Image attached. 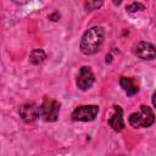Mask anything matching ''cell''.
Here are the masks:
<instances>
[{"label": "cell", "instance_id": "1", "mask_svg": "<svg viewBox=\"0 0 156 156\" xmlns=\"http://www.w3.org/2000/svg\"><path fill=\"white\" fill-rule=\"evenodd\" d=\"M104 41V29L99 26L89 28L80 39V51L84 55L95 54Z\"/></svg>", "mask_w": 156, "mask_h": 156}, {"label": "cell", "instance_id": "2", "mask_svg": "<svg viewBox=\"0 0 156 156\" xmlns=\"http://www.w3.org/2000/svg\"><path fill=\"white\" fill-rule=\"evenodd\" d=\"M129 124L134 128H146L150 127L155 121V115L152 110L145 105L140 106L139 112L132 113L128 118Z\"/></svg>", "mask_w": 156, "mask_h": 156}, {"label": "cell", "instance_id": "3", "mask_svg": "<svg viewBox=\"0 0 156 156\" xmlns=\"http://www.w3.org/2000/svg\"><path fill=\"white\" fill-rule=\"evenodd\" d=\"M39 110H40V117H43V119H45L46 122H55L58 118L60 104L54 99L45 98Z\"/></svg>", "mask_w": 156, "mask_h": 156}, {"label": "cell", "instance_id": "4", "mask_svg": "<svg viewBox=\"0 0 156 156\" xmlns=\"http://www.w3.org/2000/svg\"><path fill=\"white\" fill-rule=\"evenodd\" d=\"M99 112V107L96 105H83L78 106L72 112V119L73 121H80V122H88L93 121Z\"/></svg>", "mask_w": 156, "mask_h": 156}, {"label": "cell", "instance_id": "5", "mask_svg": "<svg viewBox=\"0 0 156 156\" xmlns=\"http://www.w3.org/2000/svg\"><path fill=\"white\" fill-rule=\"evenodd\" d=\"M133 52L143 60H154L156 57V46L147 41H139L133 46Z\"/></svg>", "mask_w": 156, "mask_h": 156}, {"label": "cell", "instance_id": "6", "mask_svg": "<svg viewBox=\"0 0 156 156\" xmlns=\"http://www.w3.org/2000/svg\"><path fill=\"white\" fill-rule=\"evenodd\" d=\"M95 82V76L91 72V69L87 66H83L79 69L78 77H77V85L80 90H88L91 88V85Z\"/></svg>", "mask_w": 156, "mask_h": 156}, {"label": "cell", "instance_id": "7", "mask_svg": "<svg viewBox=\"0 0 156 156\" xmlns=\"http://www.w3.org/2000/svg\"><path fill=\"white\" fill-rule=\"evenodd\" d=\"M20 116L24 122L32 123L40 116V110L34 102H27L20 107Z\"/></svg>", "mask_w": 156, "mask_h": 156}, {"label": "cell", "instance_id": "8", "mask_svg": "<svg viewBox=\"0 0 156 156\" xmlns=\"http://www.w3.org/2000/svg\"><path fill=\"white\" fill-rule=\"evenodd\" d=\"M108 126L115 130V132H121L124 128V122H123V111L119 106L115 105L112 106L111 115L108 117Z\"/></svg>", "mask_w": 156, "mask_h": 156}, {"label": "cell", "instance_id": "9", "mask_svg": "<svg viewBox=\"0 0 156 156\" xmlns=\"http://www.w3.org/2000/svg\"><path fill=\"white\" fill-rule=\"evenodd\" d=\"M119 84H121L122 89L127 93V95H129V96L136 94L138 90H139V88L135 84V82L132 78H128V77H122L121 80H119Z\"/></svg>", "mask_w": 156, "mask_h": 156}, {"label": "cell", "instance_id": "10", "mask_svg": "<svg viewBox=\"0 0 156 156\" xmlns=\"http://www.w3.org/2000/svg\"><path fill=\"white\" fill-rule=\"evenodd\" d=\"M45 58H46V54L41 49H35L29 55V61L33 65H40Z\"/></svg>", "mask_w": 156, "mask_h": 156}, {"label": "cell", "instance_id": "11", "mask_svg": "<svg viewBox=\"0 0 156 156\" xmlns=\"http://www.w3.org/2000/svg\"><path fill=\"white\" fill-rule=\"evenodd\" d=\"M126 10H127L128 12H136V11H141V10H144V5H143V4H140V2H132V4H129V5L126 7Z\"/></svg>", "mask_w": 156, "mask_h": 156}, {"label": "cell", "instance_id": "12", "mask_svg": "<svg viewBox=\"0 0 156 156\" xmlns=\"http://www.w3.org/2000/svg\"><path fill=\"white\" fill-rule=\"evenodd\" d=\"M101 5H102L101 1H88V2H85V9L88 11H91V10H95V9L100 7Z\"/></svg>", "mask_w": 156, "mask_h": 156}, {"label": "cell", "instance_id": "13", "mask_svg": "<svg viewBox=\"0 0 156 156\" xmlns=\"http://www.w3.org/2000/svg\"><path fill=\"white\" fill-rule=\"evenodd\" d=\"M49 18H50V20H52V21H57V20L60 18V13H57V12H55V13H52V15H50V16H49Z\"/></svg>", "mask_w": 156, "mask_h": 156}, {"label": "cell", "instance_id": "14", "mask_svg": "<svg viewBox=\"0 0 156 156\" xmlns=\"http://www.w3.org/2000/svg\"><path fill=\"white\" fill-rule=\"evenodd\" d=\"M152 104H154V106L156 107V93L152 95Z\"/></svg>", "mask_w": 156, "mask_h": 156}]
</instances>
